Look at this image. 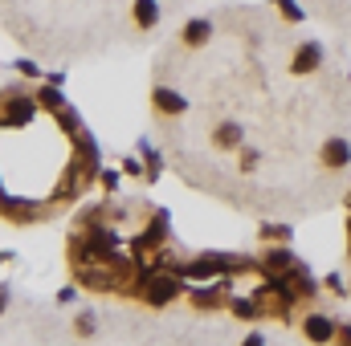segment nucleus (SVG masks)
Returning a JSON list of instances; mask_svg holds the SVG:
<instances>
[{"label":"nucleus","mask_w":351,"mask_h":346,"mask_svg":"<svg viewBox=\"0 0 351 346\" xmlns=\"http://www.w3.org/2000/svg\"><path fill=\"white\" fill-rule=\"evenodd\" d=\"M278 8H282V12H286L290 21H302V16H306V12H302V8H298L294 0H278Z\"/></svg>","instance_id":"9b49d317"},{"label":"nucleus","mask_w":351,"mask_h":346,"mask_svg":"<svg viewBox=\"0 0 351 346\" xmlns=\"http://www.w3.org/2000/svg\"><path fill=\"white\" fill-rule=\"evenodd\" d=\"M135 21H139L143 29H152V25L160 21V8H156V0H139V4H135Z\"/></svg>","instance_id":"0eeeda50"},{"label":"nucleus","mask_w":351,"mask_h":346,"mask_svg":"<svg viewBox=\"0 0 351 346\" xmlns=\"http://www.w3.org/2000/svg\"><path fill=\"white\" fill-rule=\"evenodd\" d=\"M323 159H327V168H348L351 163V143L348 139H331V143L323 147Z\"/></svg>","instance_id":"f257e3e1"},{"label":"nucleus","mask_w":351,"mask_h":346,"mask_svg":"<svg viewBox=\"0 0 351 346\" xmlns=\"http://www.w3.org/2000/svg\"><path fill=\"white\" fill-rule=\"evenodd\" d=\"M274 273H294V257L286 253V249H278V253H269V261H265Z\"/></svg>","instance_id":"6e6552de"},{"label":"nucleus","mask_w":351,"mask_h":346,"mask_svg":"<svg viewBox=\"0 0 351 346\" xmlns=\"http://www.w3.org/2000/svg\"><path fill=\"white\" fill-rule=\"evenodd\" d=\"M33 118V106L25 102V98H16L12 106H8V122H29Z\"/></svg>","instance_id":"1a4fd4ad"},{"label":"nucleus","mask_w":351,"mask_h":346,"mask_svg":"<svg viewBox=\"0 0 351 346\" xmlns=\"http://www.w3.org/2000/svg\"><path fill=\"white\" fill-rule=\"evenodd\" d=\"M217 143H221V147H237V143H241V127H233V122L221 127V131H217Z\"/></svg>","instance_id":"9d476101"},{"label":"nucleus","mask_w":351,"mask_h":346,"mask_svg":"<svg viewBox=\"0 0 351 346\" xmlns=\"http://www.w3.org/2000/svg\"><path fill=\"white\" fill-rule=\"evenodd\" d=\"M41 102H45V106H53V110H62V106H66L58 90H45V94H41Z\"/></svg>","instance_id":"f8f14e48"},{"label":"nucleus","mask_w":351,"mask_h":346,"mask_svg":"<svg viewBox=\"0 0 351 346\" xmlns=\"http://www.w3.org/2000/svg\"><path fill=\"white\" fill-rule=\"evenodd\" d=\"M176 289H180V285H176V277H156V281L147 285V297H152L156 306H164V302L172 297Z\"/></svg>","instance_id":"7ed1b4c3"},{"label":"nucleus","mask_w":351,"mask_h":346,"mask_svg":"<svg viewBox=\"0 0 351 346\" xmlns=\"http://www.w3.org/2000/svg\"><path fill=\"white\" fill-rule=\"evenodd\" d=\"M302 330H306V338H315V343H327V338L335 334L327 318H306V326H302Z\"/></svg>","instance_id":"39448f33"},{"label":"nucleus","mask_w":351,"mask_h":346,"mask_svg":"<svg viewBox=\"0 0 351 346\" xmlns=\"http://www.w3.org/2000/svg\"><path fill=\"white\" fill-rule=\"evenodd\" d=\"M4 306H8V289H0V314H4Z\"/></svg>","instance_id":"ddd939ff"},{"label":"nucleus","mask_w":351,"mask_h":346,"mask_svg":"<svg viewBox=\"0 0 351 346\" xmlns=\"http://www.w3.org/2000/svg\"><path fill=\"white\" fill-rule=\"evenodd\" d=\"M319 62H323V49L319 45H302L298 57H294V70L298 74H311V70H319Z\"/></svg>","instance_id":"f03ea898"},{"label":"nucleus","mask_w":351,"mask_h":346,"mask_svg":"<svg viewBox=\"0 0 351 346\" xmlns=\"http://www.w3.org/2000/svg\"><path fill=\"white\" fill-rule=\"evenodd\" d=\"M156 106H160L164 114H180V110H184L188 102H184V98H180L176 90H156Z\"/></svg>","instance_id":"20e7f679"},{"label":"nucleus","mask_w":351,"mask_h":346,"mask_svg":"<svg viewBox=\"0 0 351 346\" xmlns=\"http://www.w3.org/2000/svg\"><path fill=\"white\" fill-rule=\"evenodd\" d=\"M208 37H213V25H208V21H192V25H188V33H184V41H188V45H204Z\"/></svg>","instance_id":"423d86ee"}]
</instances>
